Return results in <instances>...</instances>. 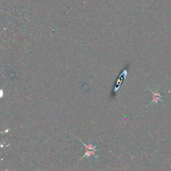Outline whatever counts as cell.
<instances>
[{
	"instance_id": "6da1fadb",
	"label": "cell",
	"mask_w": 171,
	"mask_h": 171,
	"mask_svg": "<svg viewBox=\"0 0 171 171\" xmlns=\"http://www.w3.org/2000/svg\"><path fill=\"white\" fill-rule=\"evenodd\" d=\"M152 94V100L150 104L152 102L158 103L159 101L163 102V96L162 95V93L160 92V89H157L156 92L152 91L150 90Z\"/></svg>"
},
{
	"instance_id": "7a4b0ae2",
	"label": "cell",
	"mask_w": 171,
	"mask_h": 171,
	"mask_svg": "<svg viewBox=\"0 0 171 171\" xmlns=\"http://www.w3.org/2000/svg\"><path fill=\"white\" fill-rule=\"evenodd\" d=\"M80 141L82 142V143L83 144L84 147H85V150H92V151H96V152L97 151L96 146V145H94L91 141H90L88 144H86L85 143H84L82 140H80Z\"/></svg>"
}]
</instances>
